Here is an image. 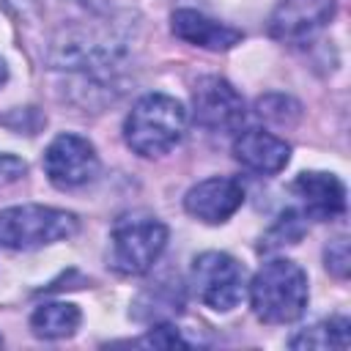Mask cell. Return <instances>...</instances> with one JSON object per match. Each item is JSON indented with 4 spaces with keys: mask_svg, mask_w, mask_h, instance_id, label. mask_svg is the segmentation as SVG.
Segmentation results:
<instances>
[{
    "mask_svg": "<svg viewBox=\"0 0 351 351\" xmlns=\"http://www.w3.org/2000/svg\"><path fill=\"white\" fill-rule=\"evenodd\" d=\"M186 123L189 112L176 96L145 93L132 104L123 118V140L134 154L145 159H159L184 140Z\"/></svg>",
    "mask_w": 351,
    "mask_h": 351,
    "instance_id": "7a4b0ae2",
    "label": "cell"
},
{
    "mask_svg": "<svg viewBox=\"0 0 351 351\" xmlns=\"http://www.w3.org/2000/svg\"><path fill=\"white\" fill-rule=\"evenodd\" d=\"M233 156L239 165L258 176H277L291 162V145L266 129H244L233 140Z\"/></svg>",
    "mask_w": 351,
    "mask_h": 351,
    "instance_id": "7c38bea8",
    "label": "cell"
},
{
    "mask_svg": "<svg viewBox=\"0 0 351 351\" xmlns=\"http://www.w3.org/2000/svg\"><path fill=\"white\" fill-rule=\"evenodd\" d=\"M170 30L176 38L192 44V47H200V49H208V52H225V49H233L236 44H241L244 33L239 27H230L219 19H211L195 8H178L173 11L170 16Z\"/></svg>",
    "mask_w": 351,
    "mask_h": 351,
    "instance_id": "8fae6325",
    "label": "cell"
},
{
    "mask_svg": "<svg viewBox=\"0 0 351 351\" xmlns=\"http://www.w3.org/2000/svg\"><path fill=\"white\" fill-rule=\"evenodd\" d=\"M27 165L14 156V154H0V184H14L19 178H25Z\"/></svg>",
    "mask_w": 351,
    "mask_h": 351,
    "instance_id": "44dd1931",
    "label": "cell"
},
{
    "mask_svg": "<svg viewBox=\"0 0 351 351\" xmlns=\"http://www.w3.org/2000/svg\"><path fill=\"white\" fill-rule=\"evenodd\" d=\"M82 324V313L71 302H44L30 313V329L41 340L71 337Z\"/></svg>",
    "mask_w": 351,
    "mask_h": 351,
    "instance_id": "5bb4252c",
    "label": "cell"
},
{
    "mask_svg": "<svg viewBox=\"0 0 351 351\" xmlns=\"http://www.w3.org/2000/svg\"><path fill=\"white\" fill-rule=\"evenodd\" d=\"M80 230L77 214L55 206L22 203L0 208V247L30 252L55 241H66Z\"/></svg>",
    "mask_w": 351,
    "mask_h": 351,
    "instance_id": "277c9868",
    "label": "cell"
},
{
    "mask_svg": "<svg viewBox=\"0 0 351 351\" xmlns=\"http://www.w3.org/2000/svg\"><path fill=\"white\" fill-rule=\"evenodd\" d=\"M143 346H154V348H176V346H189L176 326L170 324H156L154 329H148V335L140 340Z\"/></svg>",
    "mask_w": 351,
    "mask_h": 351,
    "instance_id": "d6986e66",
    "label": "cell"
},
{
    "mask_svg": "<svg viewBox=\"0 0 351 351\" xmlns=\"http://www.w3.org/2000/svg\"><path fill=\"white\" fill-rule=\"evenodd\" d=\"M335 16V0H280L269 16V36L282 44L315 38Z\"/></svg>",
    "mask_w": 351,
    "mask_h": 351,
    "instance_id": "9c48e42d",
    "label": "cell"
},
{
    "mask_svg": "<svg viewBox=\"0 0 351 351\" xmlns=\"http://www.w3.org/2000/svg\"><path fill=\"white\" fill-rule=\"evenodd\" d=\"M247 115L241 93L217 74H206L192 85V118L208 132H236Z\"/></svg>",
    "mask_w": 351,
    "mask_h": 351,
    "instance_id": "ba28073f",
    "label": "cell"
},
{
    "mask_svg": "<svg viewBox=\"0 0 351 351\" xmlns=\"http://www.w3.org/2000/svg\"><path fill=\"white\" fill-rule=\"evenodd\" d=\"M80 5H85L90 14L104 16V14H115V0H77Z\"/></svg>",
    "mask_w": 351,
    "mask_h": 351,
    "instance_id": "7402d4cb",
    "label": "cell"
},
{
    "mask_svg": "<svg viewBox=\"0 0 351 351\" xmlns=\"http://www.w3.org/2000/svg\"><path fill=\"white\" fill-rule=\"evenodd\" d=\"M244 203V186L230 176H211L192 184L184 195V211L206 225L228 222Z\"/></svg>",
    "mask_w": 351,
    "mask_h": 351,
    "instance_id": "30bf717a",
    "label": "cell"
},
{
    "mask_svg": "<svg viewBox=\"0 0 351 351\" xmlns=\"http://www.w3.org/2000/svg\"><path fill=\"white\" fill-rule=\"evenodd\" d=\"M132 47V27L118 14H104L96 22L63 25L49 41L47 63L58 71L80 74L93 85H112L126 69Z\"/></svg>",
    "mask_w": 351,
    "mask_h": 351,
    "instance_id": "6da1fadb",
    "label": "cell"
},
{
    "mask_svg": "<svg viewBox=\"0 0 351 351\" xmlns=\"http://www.w3.org/2000/svg\"><path fill=\"white\" fill-rule=\"evenodd\" d=\"M0 5L19 22H36L44 11V0H0Z\"/></svg>",
    "mask_w": 351,
    "mask_h": 351,
    "instance_id": "ffe728a7",
    "label": "cell"
},
{
    "mask_svg": "<svg viewBox=\"0 0 351 351\" xmlns=\"http://www.w3.org/2000/svg\"><path fill=\"white\" fill-rule=\"evenodd\" d=\"M324 261H326V269L335 274V277H346L348 274V263H351V252H348V239H335L329 241V247L324 250Z\"/></svg>",
    "mask_w": 351,
    "mask_h": 351,
    "instance_id": "ac0fdd59",
    "label": "cell"
},
{
    "mask_svg": "<svg viewBox=\"0 0 351 351\" xmlns=\"http://www.w3.org/2000/svg\"><path fill=\"white\" fill-rule=\"evenodd\" d=\"M5 80H8V66H5V60L0 58V88L5 85Z\"/></svg>",
    "mask_w": 351,
    "mask_h": 351,
    "instance_id": "603a6c76",
    "label": "cell"
},
{
    "mask_svg": "<svg viewBox=\"0 0 351 351\" xmlns=\"http://www.w3.org/2000/svg\"><path fill=\"white\" fill-rule=\"evenodd\" d=\"M247 296L258 321L291 324L302 318L307 307V299H310L307 274L299 263L288 258H271L247 282Z\"/></svg>",
    "mask_w": 351,
    "mask_h": 351,
    "instance_id": "3957f363",
    "label": "cell"
},
{
    "mask_svg": "<svg viewBox=\"0 0 351 351\" xmlns=\"http://www.w3.org/2000/svg\"><path fill=\"white\" fill-rule=\"evenodd\" d=\"M167 225L148 214H126L110 233V266L121 274L140 277L154 269L167 247Z\"/></svg>",
    "mask_w": 351,
    "mask_h": 351,
    "instance_id": "5b68a950",
    "label": "cell"
},
{
    "mask_svg": "<svg viewBox=\"0 0 351 351\" xmlns=\"http://www.w3.org/2000/svg\"><path fill=\"white\" fill-rule=\"evenodd\" d=\"M255 112L274 126H293L302 118V104L285 93H266L255 101Z\"/></svg>",
    "mask_w": 351,
    "mask_h": 351,
    "instance_id": "2e32d148",
    "label": "cell"
},
{
    "mask_svg": "<svg viewBox=\"0 0 351 351\" xmlns=\"http://www.w3.org/2000/svg\"><path fill=\"white\" fill-rule=\"evenodd\" d=\"M96 145L74 132L58 134L44 151V173L58 189H80L99 176Z\"/></svg>",
    "mask_w": 351,
    "mask_h": 351,
    "instance_id": "52a82bcc",
    "label": "cell"
},
{
    "mask_svg": "<svg viewBox=\"0 0 351 351\" xmlns=\"http://www.w3.org/2000/svg\"><path fill=\"white\" fill-rule=\"evenodd\" d=\"M0 346H3V337H0Z\"/></svg>",
    "mask_w": 351,
    "mask_h": 351,
    "instance_id": "cb8c5ba5",
    "label": "cell"
},
{
    "mask_svg": "<svg viewBox=\"0 0 351 351\" xmlns=\"http://www.w3.org/2000/svg\"><path fill=\"white\" fill-rule=\"evenodd\" d=\"M247 269L228 252H200L189 269L195 296L214 313H230L247 296Z\"/></svg>",
    "mask_w": 351,
    "mask_h": 351,
    "instance_id": "8992f818",
    "label": "cell"
},
{
    "mask_svg": "<svg viewBox=\"0 0 351 351\" xmlns=\"http://www.w3.org/2000/svg\"><path fill=\"white\" fill-rule=\"evenodd\" d=\"M302 233H304V214L302 211H285L277 222H274V228L261 239V252L263 250H277V247H282V244H296L299 239H302Z\"/></svg>",
    "mask_w": 351,
    "mask_h": 351,
    "instance_id": "e0dca14e",
    "label": "cell"
},
{
    "mask_svg": "<svg viewBox=\"0 0 351 351\" xmlns=\"http://www.w3.org/2000/svg\"><path fill=\"white\" fill-rule=\"evenodd\" d=\"M291 348H348L351 346V321L343 315L326 318L313 324L310 329H302L291 337Z\"/></svg>",
    "mask_w": 351,
    "mask_h": 351,
    "instance_id": "9a60e30c",
    "label": "cell"
},
{
    "mask_svg": "<svg viewBox=\"0 0 351 351\" xmlns=\"http://www.w3.org/2000/svg\"><path fill=\"white\" fill-rule=\"evenodd\" d=\"M291 192L302 200L304 217L332 219V217H340L346 211V186L335 173L304 170L293 178Z\"/></svg>",
    "mask_w": 351,
    "mask_h": 351,
    "instance_id": "4fadbf2b",
    "label": "cell"
}]
</instances>
